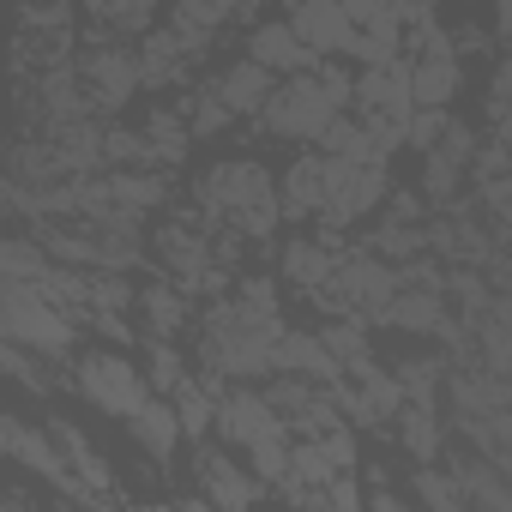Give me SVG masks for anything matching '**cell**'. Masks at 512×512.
Listing matches in <instances>:
<instances>
[{"label": "cell", "mask_w": 512, "mask_h": 512, "mask_svg": "<svg viewBox=\"0 0 512 512\" xmlns=\"http://www.w3.org/2000/svg\"><path fill=\"white\" fill-rule=\"evenodd\" d=\"M278 338H284V320H278V308H266V302L235 296V302H223V308L205 314V362H211L217 374H235V380L272 374Z\"/></svg>", "instance_id": "cell-1"}, {"label": "cell", "mask_w": 512, "mask_h": 512, "mask_svg": "<svg viewBox=\"0 0 512 512\" xmlns=\"http://www.w3.org/2000/svg\"><path fill=\"white\" fill-rule=\"evenodd\" d=\"M350 85L356 79L332 73V67H320L314 79L290 73V85H272V97L260 103V121L272 139H320L332 127V115L350 109Z\"/></svg>", "instance_id": "cell-2"}, {"label": "cell", "mask_w": 512, "mask_h": 512, "mask_svg": "<svg viewBox=\"0 0 512 512\" xmlns=\"http://www.w3.org/2000/svg\"><path fill=\"white\" fill-rule=\"evenodd\" d=\"M0 338H13V344H25L37 356H61V350H73L79 326L43 290H31V278L0 272Z\"/></svg>", "instance_id": "cell-3"}, {"label": "cell", "mask_w": 512, "mask_h": 512, "mask_svg": "<svg viewBox=\"0 0 512 512\" xmlns=\"http://www.w3.org/2000/svg\"><path fill=\"white\" fill-rule=\"evenodd\" d=\"M320 157H326V151H320ZM386 187H392V169H386V163H344V157H326V199H320L314 217H326L332 229H344V223H356L362 211H374V205L386 199Z\"/></svg>", "instance_id": "cell-4"}, {"label": "cell", "mask_w": 512, "mask_h": 512, "mask_svg": "<svg viewBox=\"0 0 512 512\" xmlns=\"http://www.w3.org/2000/svg\"><path fill=\"white\" fill-rule=\"evenodd\" d=\"M79 392H85L97 410L121 416V422L151 398V386L139 380V368H133L127 356H109V350H97V356H85V362H79Z\"/></svg>", "instance_id": "cell-5"}, {"label": "cell", "mask_w": 512, "mask_h": 512, "mask_svg": "<svg viewBox=\"0 0 512 512\" xmlns=\"http://www.w3.org/2000/svg\"><path fill=\"white\" fill-rule=\"evenodd\" d=\"M199 199H205L211 217H223V211L241 217L247 205H266V199H278V193H272V169L247 163V157H229V163H211V169H205Z\"/></svg>", "instance_id": "cell-6"}, {"label": "cell", "mask_w": 512, "mask_h": 512, "mask_svg": "<svg viewBox=\"0 0 512 512\" xmlns=\"http://www.w3.org/2000/svg\"><path fill=\"white\" fill-rule=\"evenodd\" d=\"M344 19H350V49L362 67H380V61H398L404 55V25L392 13V0H344Z\"/></svg>", "instance_id": "cell-7"}, {"label": "cell", "mask_w": 512, "mask_h": 512, "mask_svg": "<svg viewBox=\"0 0 512 512\" xmlns=\"http://www.w3.org/2000/svg\"><path fill=\"white\" fill-rule=\"evenodd\" d=\"M320 290H332V302L350 308V314H380V308L392 302V290H398V272H392L386 260H368V253H356V260L332 266V278H326Z\"/></svg>", "instance_id": "cell-8"}, {"label": "cell", "mask_w": 512, "mask_h": 512, "mask_svg": "<svg viewBox=\"0 0 512 512\" xmlns=\"http://www.w3.org/2000/svg\"><path fill=\"white\" fill-rule=\"evenodd\" d=\"M211 428H223V440H229V446H247V452H260V446L284 440L278 410H272L266 398H253V392H229V398H217Z\"/></svg>", "instance_id": "cell-9"}, {"label": "cell", "mask_w": 512, "mask_h": 512, "mask_svg": "<svg viewBox=\"0 0 512 512\" xmlns=\"http://www.w3.org/2000/svg\"><path fill=\"white\" fill-rule=\"evenodd\" d=\"M350 103H362V115H386V121H404L416 103H410V61H380V67H362V79L350 85Z\"/></svg>", "instance_id": "cell-10"}, {"label": "cell", "mask_w": 512, "mask_h": 512, "mask_svg": "<svg viewBox=\"0 0 512 512\" xmlns=\"http://www.w3.org/2000/svg\"><path fill=\"white\" fill-rule=\"evenodd\" d=\"M290 31L302 37V49L314 61L344 55L350 49V19H344V0H296L290 7Z\"/></svg>", "instance_id": "cell-11"}, {"label": "cell", "mask_w": 512, "mask_h": 512, "mask_svg": "<svg viewBox=\"0 0 512 512\" xmlns=\"http://www.w3.org/2000/svg\"><path fill=\"white\" fill-rule=\"evenodd\" d=\"M0 452H13L19 464H31L37 476H49V482L67 488V494H85L79 476L67 470V458L55 452V434H37V428H25V422H13V416H0Z\"/></svg>", "instance_id": "cell-12"}, {"label": "cell", "mask_w": 512, "mask_h": 512, "mask_svg": "<svg viewBox=\"0 0 512 512\" xmlns=\"http://www.w3.org/2000/svg\"><path fill=\"white\" fill-rule=\"evenodd\" d=\"M247 61H260L266 73H284V79H290V73L320 67V61L302 49V37L290 31V19H266L260 31H253V37H247Z\"/></svg>", "instance_id": "cell-13"}, {"label": "cell", "mask_w": 512, "mask_h": 512, "mask_svg": "<svg viewBox=\"0 0 512 512\" xmlns=\"http://www.w3.org/2000/svg\"><path fill=\"white\" fill-rule=\"evenodd\" d=\"M272 79H278V73H266L260 61H235V67H223V73H217L211 97H217L229 115H260V103L272 97Z\"/></svg>", "instance_id": "cell-14"}, {"label": "cell", "mask_w": 512, "mask_h": 512, "mask_svg": "<svg viewBox=\"0 0 512 512\" xmlns=\"http://www.w3.org/2000/svg\"><path fill=\"white\" fill-rule=\"evenodd\" d=\"M464 85V67L458 55H416L410 61V103L416 109H446Z\"/></svg>", "instance_id": "cell-15"}, {"label": "cell", "mask_w": 512, "mask_h": 512, "mask_svg": "<svg viewBox=\"0 0 512 512\" xmlns=\"http://www.w3.org/2000/svg\"><path fill=\"white\" fill-rule=\"evenodd\" d=\"M272 368L278 374H296V380H338V362H332V350L320 344V338H308V332H284L278 338V350H272Z\"/></svg>", "instance_id": "cell-16"}, {"label": "cell", "mask_w": 512, "mask_h": 512, "mask_svg": "<svg viewBox=\"0 0 512 512\" xmlns=\"http://www.w3.org/2000/svg\"><path fill=\"white\" fill-rule=\"evenodd\" d=\"M85 79L97 85V103H103V109H121V103L133 97V85H139V61H133L127 49H103V55H91Z\"/></svg>", "instance_id": "cell-17"}, {"label": "cell", "mask_w": 512, "mask_h": 512, "mask_svg": "<svg viewBox=\"0 0 512 512\" xmlns=\"http://www.w3.org/2000/svg\"><path fill=\"white\" fill-rule=\"evenodd\" d=\"M127 428H133V440H139L151 458H175V440H181L175 404H157V398H145V404L127 416Z\"/></svg>", "instance_id": "cell-18"}, {"label": "cell", "mask_w": 512, "mask_h": 512, "mask_svg": "<svg viewBox=\"0 0 512 512\" xmlns=\"http://www.w3.org/2000/svg\"><path fill=\"white\" fill-rule=\"evenodd\" d=\"M320 199H326V157H302V163L284 175V199H278V211H290V217H314Z\"/></svg>", "instance_id": "cell-19"}, {"label": "cell", "mask_w": 512, "mask_h": 512, "mask_svg": "<svg viewBox=\"0 0 512 512\" xmlns=\"http://www.w3.org/2000/svg\"><path fill=\"white\" fill-rule=\"evenodd\" d=\"M374 320H386V326H404V332H440L446 326V314H440V302L422 290V296H404V290H392V302L374 314Z\"/></svg>", "instance_id": "cell-20"}, {"label": "cell", "mask_w": 512, "mask_h": 512, "mask_svg": "<svg viewBox=\"0 0 512 512\" xmlns=\"http://www.w3.org/2000/svg\"><path fill=\"white\" fill-rule=\"evenodd\" d=\"M133 61H139V85H175L181 79V49L169 31L145 37V55H133Z\"/></svg>", "instance_id": "cell-21"}, {"label": "cell", "mask_w": 512, "mask_h": 512, "mask_svg": "<svg viewBox=\"0 0 512 512\" xmlns=\"http://www.w3.org/2000/svg\"><path fill=\"white\" fill-rule=\"evenodd\" d=\"M211 416H217V392H211V386H193V380L181 374V380H175V422H181V434H205Z\"/></svg>", "instance_id": "cell-22"}, {"label": "cell", "mask_w": 512, "mask_h": 512, "mask_svg": "<svg viewBox=\"0 0 512 512\" xmlns=\"http://www.w3.org/2000/svg\"><path fill=\"white\" fill-rule=\"evenodd\" d=\"M404 416V446H410V458L416 464H434L440 458V422H434V404L422 398V404H410V410H398Z\"/></svg>", "instance_id": "cell-23"}, {"label": "cell", "mask_w": 512, "mask_h": 512, "mask_svg": "<svg viewBox=\"0 0 512 512\" xmlns=\"http://www.w3.org/2000/svg\"><path fill=\"white\" fill-rule=\"evenodd\" d=\"M151 13H157V0H91V19L103 31H151Z\"/></svg>", "instance_id": "cell-24"}, {"label": "cell", "mask_w": 512, "mask_h": 512, "mask_svg": "<svg viewBox=\"0 0 512 512\" xmlns=\"http://www.w3.org/2000/svg\"><path fill=\"white\" fill-rule=\"evenodd\" d=\"M320 344H326V350H332V362H338V368H350V374H362V368L374 362V356H368V338H362V326H356V320L326 326V332H320Z\"/></svg>", "instance_id": "cell-25"}, {"label": "cell", "mask_w": 512, "mask_h": 512, "mask_svg": "<svg viewBox=\"0 0 512 512\" xmlns=\"http://www.w3.org/2000/svg\"><path fill=\"white\" fill-rule=\"evenodd\" d=\"M284 272H290L302 290H320V284L332 278V253H320L314 241H290V247H284Z\"/></svg>", "instance_id": "cell-26"}, {"label": "cell", "mask_w": 512, "mask_h": 512, "mask_svg": "<svg viewBox=\"0 0 512 512\" xmlns=\"http://www.w3.org/2000/svg\"><path fill=\"white\" fill-rule=\"evenodd\" d=\"M199 470H205V494H211V500L247 506L253 494H260V488H253V482H241V476H235V464H223L217 452H205V464H199Z\"/></svg>", "instance_id": "cell-27"}, {"label": "cell", "mask_w": 512, "mask_h": 512, "mask_svg": "<svg viewBox=\"0 0 512 512\" xmlns=\"http://www.w3.org/2000/svg\"><path fill=\"white\" fill-rule=\"evenodd\" d=\"M446 109H410L404 121H398V133H404V145H416V151H434L440 139H446Z\"/></svg>", "instance_id": "cell-28"}, {"label": "cell", "mask_w": 512, "mask_h": 512, "mask_svg": "<svg viewBox=\"0 0 512 512\" xmlns=\"http://www.w3.org/2000/svg\"><path fill=\"white\" fill-rule=\"evenodd\" d=\"M145 314H151V332H157V338H169V332H181L187 302H181L169 284H157V290H145Z\"/></svg>", "instance_id": "cell-29"}, {"label": "cell", "mask_w": 512, "mask_h": 512, "mask_svg": "<svg viewBox=\"0 0 512 512\" xmlns=\"http://www.w3.org/2000/svg\"><path fill=\"white\" fill-rule=\"evenodd\" d=\"M145 145H151V163H169V157H181L187 151V133H181V121L175 115H151V133H145Z\"/></svg>", "instance_id": "cell-30"}, {"label": "cell", "mask_w": 512, "mask_h": 512, "mask_svg": "<svg viewBox=\"0 0 512 512\" xmlns=\"http://www.w3.org/2000/svg\"><path fill=\"white\" fill-rule=\"evenodd\" d=\"M229 13H235V0H175V19L193 25V31H205V37H211Z\"/></svg>", "instance_id": "cell-31"}, {"label": "cell", "mask_w": 512, "mask_h": 512, "mask_svg": "<svg viewBox=\"0 0 512 512\" xmlns=\"http://www.w3.org/2000/svg\"><path fill=\"white\" fill-rule=\"evenodd\" d=\"M175 380H181V356L157 338V344H151V386H157V392H175Z\"/></svg>", "instance_id": "cell-32"}, {"label": "cell", "mask_w": 512, "mask_h": 512, "mask_svg": "<svg viewBox=\"0 0 512 512\" xmlns=\"http://www.w3.org/2000/svg\"><path fill=\"white\" fill-rule=\"evenodd\" d=\"M229 121H235V115H229V109L205 91V97H199V109H193V133H205V139H211V133H223Z\"/></svg>", "instance_id": "cell-33"}, {"label": "cell", "mask_w": 512, "mask_h": 512, "mask_svg": "<svg viewBox=\"0 0 512 512\" xmlns=\"http://www.w3.org/2000/svg\"><path fill=\"white\" fill-rule=\"evenodd\" d=\"M103 151H109V157H121V163H151V145H145V139H133V133H109V139H103Z\"/></svg>", "instance_id": "cell-34"}, {"label": "cell", "mask_w": 512, "mask_h": 512, "mask_svg": "<svg viewBox=\"0 0 512 512\" xmlns=\"http://www.w3.org/2000/svg\"><path fill=\"white\" fill-rule=\"evenodd\" d=\"M392 13H398V25H404V31H416V25H428V19H434L428 0H392Z\"/></svg>", "instance_id": "cell-35"}, {"label": "cell", "mask_w": 512, "mask_h": 512, "mask_svg": "<svg viewBox=\"0 0 512 512\" xmlns=\"http://www.w3.org/2000/svg\"><path fill=\"white\" fill-rule=\"evenodd\" d=\"M416 488H422V500H434V506H458V494H452V488H446L440 476H422Z\"/></svg>", "instance_id": "cell-36"}, {"label": "cell", "mask_w": 512, "mask_h": 512, "mask_svg": "<svg viewBox=\"0 0 512 512\" xmlns=\"http://www.w3.org/2000/svg\"><path fill=\"white\" fill-rule=\"evenodd\" d=\"M290 7H296V0H290Z\"/></svg>", "instance_id": "cell-37"}]
</instances>
